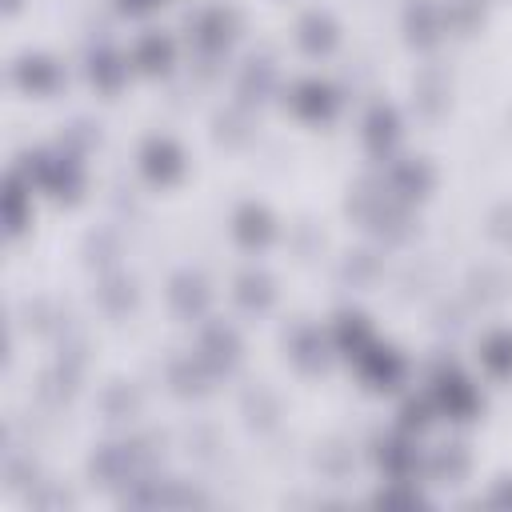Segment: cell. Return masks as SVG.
Listing matches in <instances>:
<instances>
[{
    "mask_svg": "<svg viewBox=\"0 0 512 512\" xmlns=\"http://www.w3.org/2000/svg\"><path fill=\"white\" fill-rule=\"evenodd\" d=\"M376 464L384 468L388 480H412L420 456H416V448H412L404 436H392V440H380V448H376Z\"/></svg>",
    "mask_w": 512,
    "mask_h": 512,
    "instance_id": "cell-15",
    "label": "cell"
},
{
    "mask_svg": "<svg viewBox=\"0 0 512 512\" xmlns=\"http://www.w3.org/2000/svg\"><path fill=\"white\" fill-rule=\"evenodd\" d=\"M208 372H212V368H208L200 356H196V360H192V356H184V360H176V364H172L168 380H172V388H176L180 396H200V392L208 388Z\"/></svg>",
    "mask_w": 512,
    "mask_h": 512,
    "instance_id": "cell-24",
    "label": "cell"
},
{
    "mask_svg": "<svg viewBox=\"0 0 512 512\" xmlns=\"http://www.w3.org/2000/svg\"><path fill=\"white\" fill-rule=\"evenodd\" d=\"M356 364H360V376H364V384L368 388H396L400 380H404V360H400V352H392V348H380V344H368L360 356H356Z\"/></svg>",
    "mask_w": 512,
    "mask_h": 512,
    "instance_id": "cell-6",
    "label": "cell"
},
{
    "mask_svg": "<svg viewBox=\"0 0 512 512\" xmlns=\"http://www.w3.org/2000/svg\"><path fill=\"white\" fill-rule=\"evenodd\" d=\"M396 136H400L396 112H392L388 104H376V108L368 112V120H364V140H368V148H372L376 156H384V152L396 144Z\"/></svg>",
    "mask_w": 512,
    "mask_h": 512,
    "instance_id": "cell-19",
    "label": "cell"
},
{
    "mask_svg": "<svg viewBox=\"0 0 512 512\" xmlns=\"http://www.w3.org/2000/svg\"><path fill=\"white\" fill-rule=\"evenodd\" d=\"M296 36H300V48H304V52L324 56V52H332V48H336L340 28H336V20H332L328 12H308V16L300 20Z\"/></svg>",
    "mask_w": 512,
    "mask_h": 512,
    "instance_id": "cell-16",
    "label": "cell"
},
{
    "mask_svg": "<svg viewBox=\"0 0 512 512\" xmlns=\"http://www.w3.org/2000/svg\"><path fill=\"white\" fill-rule=\"evenodd\" d=\"M488 232H492L500 244H512V204H500V208L488 216Z\"/></svg>",
    "mask_w": 512,
    "mask_h": 512,
    "instance_id": "cell-33",
    "label": "cell"
},
{
    "mask_svg": "<svg viewBox=\"0 0 512 512\" xmlns=\"http://www.w3.org/2000/svg\"><path fill=\"white\" fill-rule=\"evenodd\" d=\"M368 252H356V260H348V276H368L376 272V260H364Z\"/></svg>",
    "mask_w": 512,
    "mask_h": 512,
    "instance_id": "cell-35",
    "label": "cell"
},
{
    "mask_svg": "<svg viewBox=\"0 0 512 512\" xmlns=\"http://www.w3.org/2000/svg\"><path fill=\"white\" fill-rule=\"evenodd\" d=\"M156 0H120V8L124 12H144V8H152Z\"/></svg>",
    "mask_w": 512,
    "mask_h": 512,
    "instance_id": "cell-36",
    "label": "cell"
},
{
    "mask_svg": "<svg viewBox=\"0 0 512 512\" xmlns=\"http://www.w3.org/2000/svg\"><path fill=\"white\" fill-rule=\"evenodd\" d=\"M124 72H128V64H124V56H120L116 48H96V52L88 56V76H92V84L104 88V92H116V88L124 84Z\"/></svg>",
    "mask_w": 512,
    "mask_h": 512,
    "instance_id": "cell-20",
    "label": "cell"
},
{
    "mask_svg": "<svg viewBox=\"0 0 512 512\" xmlns=\"http://www.w3.org/2000/svg\"><path fill=\"white\" fill-rule=\"evenodd\" d=\"M12 80H16L24 92H32V96H48V92H56V84H60V64H56L52 56L24 52V56L12 64Z\"/></svg>",
    "mask_w": 512,
    "mask_h": 512,
    "instance_id": "cell-7",
    "label": "cell"
},
{
    "mask_svg": "<svg viewBox=\"0 0 512 512\" xmlns=\"http://www.w3.org/2000/svg\"><path fill=\"white\" fill-rule=\"evenodd\" d=\"M416 104H420L428 116H436V112L448 104V84H444L436 72H424V76L416 80Z\"/></svg>",
    "mask_w": 512,
    "mask_h": 512,
    "instance_id": "cell-29",
    "label": "cell"
},
{
    "mask_svg": "<svg viewBox=\"0 0 512 512\" xmlns=\"http://www.w3.org/2000/svg\"><path fill=\"white\" fill-rule=\"evenodd\" d=\"M480 364L496 376V380H508L512 376V332H488L484 344H480Z\"/></svg>",
    "mask_w": 512,
    "mask_h": 512,
    "instance_id": "cell-21",
    "label": "cell"
},
{
    "mask_svg": "<svg viewBox=\"0 0 512 512\" xmlns=\"http://www.w3.org/2000/svg\"><path fill=\"white\" fill-rule=\"evenodd\" d=\"M472 460H468V448L464 444H440L432 456H428V476L436 484H460L468 476Z\"/></svg>",
    "mask_w": 512,
    "mask_h": 512,
    "instance_id": "cell-17",
    "label": "cell"
},
{
    "mask_svg": "<svg viewBox=\"0 0 512 512\" xmlns=\"http://www.w3.org/2000/svg\"><path fill=\"white\" fill-rule=\"evenodd\" d=\"M200 360L212 372H228L240 360V336H236V328H228V324L204 328V336H200Z\"/></svg>",
    "mask_w": 512,
    "mask_h": 512,
    "instance_id": "cell-9",
    "label": "cell"
},
{
    "mask_svg": "<svg viewBox=\"0 0 512 512\" xmlns=\"http://www.w3.org/2000/svg\"><path fill=\"white\" fill-rule=\"evenodd\" d=\"M236 32H240V16L224 4H212V8L192 16V40L204 52H224L236 40Z\"/></svg>",
    "mask_w": 512,
    "mask_h": 512,
    "instance_id": "cell-3",
    "label": "cell"
},
{
    "mask_svg": "<svg viewBox=\"0 0 512 512\" xmlns=\"http://www.w3.org/2000/svg\"><path fill=\"white\" fill-rule=\"evenodd\" d=\"M140 168H144V176L152 184H172L184 172V152L168 136H148L144 148H140Z\"/></svg>",
    "mask_w": 512,
    "mask_h": 512,
    "instance_id": "cell-5",
    "label": "cell"
},
{
    "mask_svg": "<svg viewBox=\"0 0 512 512\" xmlns=\"http://www.w3.org/2000/svg\"><path fill=\"white\" fill-rule=\"evenodd\" d=\"M236 300L248 308V312H264L272 304V280L256 268H248L240 280H236Z\"/></svg>",
    "mask_w": 512,
    "mask_h": 512,
    "instance_id": "cell-25",
    "label": "cell"
},
{
    "mask_svg": "<svg viewBox=\"0 0 512 512\" xmlns=\"http://www.w3.org/2000/svg\"><path fill=\"white\" fill-rule=\"evenodd\" d=\"M288 356L304 372H324L328 368V340L320 336V328H296L288 340Z\"/></svg>",
    "mask_w": 512,
    "mask_h": 512,
    "instance_id": "cell-14",
    "label": "cell"
},
{
    "mask_svg": "<svg viewBox=\"0 0 512 512\" xmlns=\"http://www.w3.org/2000/svg\"><path fill=\"white\" fill-rule=\"evenodd\" d=\"M488 504H496V508H512V480H500V484L492 488Z\"/></svg>",
    "mask_w": 512,
    "mask_h": 512,
    "instance_id": "cell-34",
    "label": "cell"
},
{
    "mask_svg": "<svg viewBox=\"0 0 512 512\" xmlns=\"http://www.w3.org/2000/svg\"><path fill=\"white\" fill-rule=\"evenodd\" d=\"M336 104H340V96H336V88L324 84V80H300V84L292 88V108H296L304 120H328V116L336 112Z\"/></svg>",
    "mask_w": 512,
    "mask_h": 512,
    "instance_id": "cell-10",
    "label": "cell"
},
{
    "mask_svg": "<svg viewBox=\"0 0 512 512\" xmlns=\"http://www.w3.org/2000/svg\"><path fill=\"white\" fill-rule=\"evenodd\" d=\"M140 460H144V452L136 444H104V448H96V456H92L88 468H92V476L100 484L116 488V484H132Z\"/></svg>",
    "mask_w": 512,
    "mask_h": 512,
    "instance_id": "cell-4",
    "label": "cell"
},
{
    "mask_svg": "<svg viewBox=\"0 0 512 512\" xmlns=\"http://www.w3.org/2000/svg\"><path fill=\"white\" fill-rule=\"evenodd\" d=\"M96 296H100V304H104L108 312H116V316L128 312V308L136 304V288H132L128 276H108V280H100Z\"/></svg>",
    "mask_w": 512,
    "mask_h": 512,
    "instance_id": "cell-26",
    "label": "cell"
},
{
    "mask_svg": "<svg viewBox=\"0 0 512 512\" xmlns=\"http://www.w3.org/2000/svg\"><path fill=\"white\" fill-rule=\"evenodd\" d=\"M372 500H376L380 508H416V504H424V496L416 492L412 480H388Z\"/></svg>",
    "mask_w": 512,
    "mask_h": 512,
    "instance_id": "cell-28",
    "label": "cell"
},
{
    "mask_svg": "<svg viewBox=\"0 0 512 512\" xmlns=\"http://www.w3.org/2000/svg\"><path fill=\"white\" fill-rule=\"evenodd\" d=\"M480 20H484V4H480V0H448V4H444V24H448V28L472 32Z\"/></svg>",
    "mask_w": 512,
    "mask_h": 512,
    "instance_id": "cell-30",
    "label": "cell"
},
{
    "mask_svg": "<svg viewBox=\"0 0 512 512\" xmlns=\"http://www.w3.org/2000/svg\"><path fill=\"white\" fill-rule=\"evenodd\" d=\"M132 60H136L140 72H164L172 64V40L164 32H148V36H140Z\"/></svg>",
    "mask_w": 512,
    "mask_h": 512,
    "instance_id": "cell-22",
    "label": "cell"
},
{
    "mask_svg": "<svg viewBox=\"0 0 512 512\" xmlns=\"http://www.w3.org/2000/svg\"><path fill=\"white\" fill-rule=\"evenodd\" d=\"M368 344H372V328H368V320H364L360 312H344V316L336 320V348L348 352V356L356 360Z\"/></svg>",
    "mask_w": 512,
    "mask_h": 512,
    "instance_id": "cell-23",
    "label": "cell"
},
{
    "mask_svg": "<svg viewBox=\"0 0 512 512\" xmlns=\"http://www.w3.org/2000/svg\"><path fill=\"white\" fill-rule=\"evenodd\" d=\"M432 412H436L432 396H412V400H404V408H400V428H404V432H424V428L432 424Z\"/></svg>",
    "mask_w": 512,
    "mask_h": 512,
    "instance_id": "cell-31",
    "label": "cell"
},
{
    "mask_svg": "<svg viewBox=\"0 0 512 512\" xmlns=\"http://www.w3.org/2000/svg\"><path fill=\"white\" fill-rule=\"evenodd\" d=\"M232 232H236V240H240L244 248H264V244L276 236V224H272L268 208L244 204V208L236 212V220H232Z\"/></svg>",
    "mask_w": 512,
    "mask_h": 512,
    "instance_id": "cell-13",
    "label": "cell"
},
{
    "mask_svg": "<svg viewBox=\"0 0 512 512\" xmlns=\"http://www.w3.org/2000/svg\"><path fill=\"white\" fill-rule=\"evenodd\" d=\"M168 300H172V308H176L184 320H196V316L208 308V284H204V276H196V272H176L172 284H168Z\"/></svg>",
    "mask_w": 512,
    "mask_h": 512,
    "instance_id": "cell-12",
    "label": "cell"
},
{
    "mask_svg": "<svg viewBox=\"0 0 512 512\" xmlns=\"http://www.w3.org/2000/svg\"><path fill=\"white\" fill-rule=\"evenodd\" d=\"M132 412H136V392L128 384H112L104 392V416L108 420H128Z\"/></svg>",
    "mask_w": 512,
    "mask_h": 512,
    "instance_id": "cell-32",
    "label": "cell"
},
{
    "mask_svg": "<svg viewBox=\"0 0 512 512\" xmlns=\"http://www.w3.org/2000/svg\"><path fill=\"white\" fill-rule=\"evenodd\" d=\"M28 216H32V180L16 168V172H8V184H4V224H8V236H20Z\"/></svg>",
    "mask_w": 512,
    "mask_h": 512,
    "instance_id": "cell-11",
    "label": "cell"
},
{
    "mask_svg": "<svg viewBox=\"0 0 512 512\" xmlns=\"http://www.w3.org/2000/svg\"><path fill=\"white\" fill-rule=\"evenodd\" d=\"M444 28H448V24H444V8H440L436 0H412V4L404 8V32H408V40H412L416 48H432Z\"/></svg>",
    "mask_w": 512,
    "mask_h": 512,
    "instance_id": "cell-8",
    "label": "cell"
},
{
    "mask_svg": "<svg viewBox=\"0 0 512 512\" xmlns=\"http://www.w3.org/2000/svg\"><path fill=\"white\" fill-rule=\"evenodd\" d=\"M20 4H24V0H4V12L12 16V12H20Z\"/></svg>",
    "mask_w": 512,
    "mask_h": 512,
    "instance_id": "cell-37",
    "label": "cell"
},
{
    "mask_svg": "<svg viewBox=\"0 0 512 512\" xmlns=\"http://www.w3.org/2000/svg\"><path fill=\"white\" fill-rule=\"evenodd\" d=\"M272 80H276V68L268 60H252L240 76V96L244 100H264L272 92Z\"/></svg>",
    "mask_w": 512,
    "mask_h": 512,
    "instance_id": "cell-27",
    "label": "cell"
},
{
    "mask_svg": "<svg viewBox=\"0 0 512 512\" xmlns=\"http://www.w3.org/2000/svg\"><path fill=\"white\" fill-rule=\"evenodd\" d=\"M388 188L400 196V200H416L432 188V168L424 160H400L388 176Z\"/></svg>",
    "mask_w": 512,
    "mask_h": 512,
    "instance_id": "cell-18",
    "label": "cell"
},
{
    "mask_svg": "<svg viewBox=\"0 0 512 512\" xmlns=\"http://www.w3.org/2000/svg\"><path fill=\"white\" fill-rule=\"evenodd\" d=\"M20 172H24L36 188L52 192L56 200H76V196H80V188H84L80 160H76V156H68V152H32V156H24Z\"/></svg>",
    "mask_w": 512,
    "mask_h": 512,
    "instance_id": "cell-1",
    "label": "cell"
},
{
    "mask_svg": "<svg viewBox=\"0 0 512 512\" xmlns=\"http://www.w3.org/2000/svg\"><path fill=\"white\" fill-rule=\"evenodd\" d=\"M432 404H436V412H448L452 420H472L476 416V408H480V392H476V384L464 376V372H456V368H440L436 376H432Z\"/></svg>",
    "mask_w": 512,
    "mask_h": 512,
    "instance_id": "cell-2",
    "label": "cell"
}]
</instances>
